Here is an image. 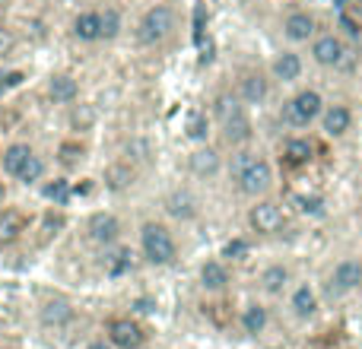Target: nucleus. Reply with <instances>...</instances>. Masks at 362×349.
<instances>
[{"mask_svg":"<svg viewBox=\"0 0 362 349\" xmlns=\"http://www.w3.org/2000/svg\"><path fill=\"white\" fill-rule=\"evenodd\" d=\"M312 61L318 64V67H327V70H353L359 61V54L346 38L334 35V32H325V35L312 38Z\"/></svg>","mask_w":362,"mask_h":349,"instance_id":"f257e3e1","label":"nucleus"},{"mask_svg":"<svg viewBox=\"0 0 362 349\" xmlns=\"http://www.w3.org/2000/svg\"><path fill=\"white\" fill-rule=\"evenodd\" d=\"M140 251L153 267H169L178 257L175 235L165 229L163 223H144L140 225Z\"/></svg>","mask_w":362,"mask_h":349,"instance_id":"f03ea898","label":"nucleus"},{"mask_svg":"<svg viewBox=\"0 0 362 349\" xmlns=\"http://www.w3.org/2000/svg\"><path fill=\"white\" fill-rule=\"evenodd\" d=\"M172 32H175V10L165 4H153L137 23V42L146 48H156Z\"/></svg>","mask_w":362,"mask_h":349,"instance_id":"7ed1b4c3","label":"nucleus"},{"mask_svg":"<svg viewBox=\"0 0 362 349\" xmlns=\"http://www.w3.org/2000/svg\"><path fill=\"white\" fill-rule=\"evenodd\" d=\"M325 112V99L315 89H299L293 99L283 105V121L289 127H312Z\"/></svg>","mask_w":362,"mask_h":349,"instance_id":"20e7f679","label":"nucleus"},{"mask_svg":"<svg viewBox=\"0 0 362 349\" xmlns=\"http://www.w3.org/2000/svg\"><path fill=\"white\" fill-rule=\"evenodd\" d=\"M105 340L115 349H140L146 343V331L134 318H124V314H121V318H112L105 324Z\"/></svg>","mask_w":362,"mask_h":349,"instance_id":"39448f33","label":"nucleus"},{"mask_svg":"<svg viewBox=\"0 0 362 349\" xmlns=\"http://www.w3.org/2000/svg\"><path fill=\"white\" fill-rule=\"evenodd\" d=\"M248 225L257 235H276V232L286 225V216H283L280 203H274V200H257L248 210Z\"/></svg>","mask_w":362,"mask_h":349,"instance_id":"423d86ee","label":"nucleus"},{"mask_svg":"<svg viewBox=\"0 0 362 349\" xmlns=\"http://www.w3.org/2000/svg\"><path fill=\"white\" fill-rule=\"evenodd\" d=\"M235 187H238V194H245V197H261V194H267L270 187H274V165L261 156L248 172L238 174Z\"/></svg>","mask_w":362,"mask_h":349,"instance_id":"0eeeda50","label":"nucleus"},{"mask_svg":"<svg viewBox=\"0 0 362 349\" xmlns=\"http://www.w3.org/2000/svg\"><path fill=\"white\" fill-rule=\"evenodd\" d=\"M86 232H89V242L102 244V248H112L121 238V219L115 213H93L86 223Z\"/></svg>","mask_w":362,"mask_h":349,"instance_id":"6e6552de","label":"nucleus"},{"mask_svg":"<svg viewBox=\"0 0 362 349\" xmlns=\"http://www.w3.org/2000/svg\"><path fill=\"white\" fill-rule=\"evenodd\" d=\"M359 286H362V261L359 257H344V261L331 270V289L337 295H346Z\"/></svg>","mask_w":362,"mask_h":349,"instance_id":"1a4fd4ad","label":"nucleus"},{"mask_svg":"<svg viewBox=\"0 0 362 349\" xmlns=\"http://www.w3.org/2000/svg\"><path fill=\"white\" fill-rule=\"evenodd\" d=\"M318 121H321V131H325L327 137L340 140V137H346V134H350V127H353V112H350V105L337 102V105H325V112H321Z\"/></svg>","mask_w":362,"mask_h":349,"instance_id":"9d476101","label":"nucleus"},{"mask_svg":"<svg viewBox=\"0 0 362 349\" xmlns=\"http://www.w3.org/2000/svg\"><path fill=\"white\" fill-rule=\"evenodd\" d=\"M315 32H318V19L305 10H293V13H286V19H283V35L296 45L312 42Z\"/></svg>","mask_w":362,"mask_h":349,"instance_id":"9b49d317","label":"nucleus"},{"mask_svg":"<svg viewBox=\"0 0 362 349\" xmlns=\"http://www.w3.org/2000/svg\"><path fill=\"white\" fill-rule=\"evenodd\" d=\"M312 159H315V146H312V140H305V137H289L280 150V162H283V169H289V172L305 169Z\"/></svg>","mask_w":362,"mask_h":349,"instance_id":"f8f14e48","label":"nucleus"},{"mask_svg":"<svg viewBox=\"0 0 362 349\" xmlns=\"http://www.w3.org/2000/svg\"><path fill=\"white\" fill-rule=\"evenodd\" d=\"M235 95L245 102V105H264L270 95V80L264 73H242V80H238V89Z\"/></svg>","mask_w":362,"mask_h":349,"instance_id":"ddd939ff","label":"nucleus"},{"mask_svg":"<svg viewBox=\"0 0 362 349\" xmlns=\"http://www.w3.org/2000/svg\"><path fill=\"white\" fill-rule=\"evenodd\" d=\"M25 225H29V219H25L23 210L4 206V210H0V248H6V244H16L19 238H23Z\"/></svg>","mask_w":362,"mask_h":349,"instance_id":"4468645a","label":"nucleus"},{"mask_svg":"<svg viewBox=\"0 0 362 349\" xmlns=\"http://www.w3.org/2000/svg\"><path fill=\"white\" fill-rule=\"evenodd\" d=\"M267 324H270V312L261 305V302L245 305L242 314H238V327H242L245 337H261V333L267 331Z\"/></svg>","mask_w":362,"mask_h":349,"instance_id":"2eb2a0df","label":"nucleus"},{"mask_svg":"<svg viewBox=\"0 0 362 349\" xmlns=\"http://www.w3.org/2000/svg\"><path fill=\"white\" fill-rule=\"evenodd\" d=\"M289 308H293V314L299 321H312L315 314H318V292H315L308 283H302V286L293 289V295H289Z\"/></svg>","mask_w":362,"mask_h":349,"instance_id":"dca6fc26","label":"nucleus"},{"mask_svg":"<svg viewBox=\"0 0 362 349\" xmlns=\"http://www.w3.org/2000/svg\"><path fill=\"white\" fill-rule=\"evenodd\" d=\"M187 169H191L197 178H213L219 169H223V159L213 146H197V150L187 156Z\"/></svg>","mask_w":362,"mask_h":349,"instance_id":"f3484780","label":"nucleus"},{"mask_svg":"<svg viewBox=\"0 0 362 349\" xmlns=\"http://www.w3.org/2000/svg\"><path fill=\"white\" fill-rule=\"evenodd\" d=\"M219 131H223V140L229 146H245L251 140V118H248V112H238V114H232L229 121H223L219 124Z\"/></svg>","mask_w":362,"mask_h":349,"instance_id":"a211bd4d","label":"nucleus"},{"mask_svg":"<svg viewBox=\"0 0 362 349\" xmlns=\"http://www.w3.org/2000/svg\"><path fill=\"white\" fill-rule=\"evenodd\" d=\"M70 32H74V38H80V42H102V13L86 10V13H80V16H74Z\"/></svg>","mask_w":362,"mask_h":349,"instance_id":"6ab92c4d","label":"nucleus"},{"mask_svg":"<svg viewBox=\"0 0 362 349\" xmlns=\"http://www.w3.org/2000/svg\"><path fill=\"white\" fill-rule=\"evenodd\" d=\"M76 95H80V83L70 73H54L48 80V99L54 102V105H70Z\"/></svg>","mask_w":362,"mask_h":349,"instance_id":"aec40b11","label":"nucleus"},{"mask_svg":"<svg viewBox=\"0 0 362 349\" xmlns=\"http://www.w3.org/2000/svg\"><path fill=\"white\" fill-rule=\"evenodd\" d=\"M200 286H204L206 292H223V289L229 286V270H226V264L206 261L204 267H200Z\"/></svg>","mask_w":362,"mask_h":349,"instance_id":"412c9836","label":"nucleus"},{"mask_svg":"<svg viewBox=\"0 0 362 349\" xmlns=\"http://www.w3.org/2000/svg\"><path fill=\"white\" fill-rule=\"evenodd\" d=\"M302 57L296 54V51H283V54H276V61H274V76L280 83H296L302 76Z\"/></svg>","mask_w":362,"mask_h":349,"instance_id":"4be33fe9","label":"nucleus"},{"mask_svg":"<svg viewBox=\"0 0 362 349\" xmlns=\"http://www.w3.org/2000/svg\"><path fill=\"white\" fill-rule=\"evenodd\" d=\"M74 318V308H70L67 299H48L42 305V324L45 327H64Z\"/></svg>","mask_w":362,"mask_h":349,"instance_id":"5701e85b","label":"nucleus"},{"mask_svg":"<svg viewBox=\"0 0 362 349\" xmlns=\"http://www.w3.org/2000/svg\"><path fill=\"white\" fill-rule=\"evenodd\" d=\"M29 156H32V146L29 143H10L4 150V156H0V165H4V172L10 174V178H16L19 169L29 162Z\"/></svg>","mask_w":362,"mask_h":349,"instance_id":"b1692460","label":"nucleus"},{"mask_svg":"<svg viewBox=\"0 0 362 349\" xmlns=\"http://www.w3.org/2000/svg\"><path fill=\"white\" fill-rule=\"evenodd\" d=\"M102 267H105V273L112 276V280H118V276L131 273L134 270V254L131 248H115L105 254V261H102Z\"/></svg>","mask_w":362,"mask_h":349,"instance_id":"393cba45","label":"nucleus"},{"mask_svg":"<svg viewBox=\"0 0 362 349\" xmlns=\"http://www.w3.org/2000/svg\"><path fill=\"white\" fill-rule=\"evenodd\" d=\"M286 286H289V267H283V264H270L261 273V289L267 295H283Z\"/></svg>","mask_w":362,"mask_h":349,"instance_id":"a878e982","label":"nucleus"},{"mask_svg":"<svg viewBox=\"0 0 362 349\" xmlns=\"http://www.w3.org/2000/svg\"><path fill=\"white\" fill-rule=\"evenodd\" d=\"M165 210H169L175 219H194L197 216V200H194L187 191H178L165 200Z\"/></svg>","mask_w":362,"mask_h":349,"instance_id":"bb28decb","label":"nucleus"},{"mask_svg":"<svg viewBox=\"0 0 362 349\" xmlns=\"http://www.w3.org/2000/svg\"><path fill=\"white\" fill-rule=\"evenodd\" d=\"M238 112H245V102L238 99L235 93H219L216 102H213V114H216L219 124H223V121H229L232 114H238Z\"/></svg>","mask_w":362,"mask_h":349,"instance_id":"cd10ccee","label":"nucleus"},{"mask_svg":"<svg viewBox=\"0 0 362 349\" xmlns=\"http://www.w3.org/2000/svg\"><path fill=\"white\" fill-rule=\"evenodd\" d=\"M105 184L112 187V191H124V187L134 184V169L127 162H112L105 169Z\"/></svg>","mask_w":362,"mask_h":349,"instance_id":"c85d7f7f","label":"nucleus"},{"mask_svg":"<svg viewBox=\"0 0 362 349\" xmlns=\"http://www.w3.org/2000/svg\"><path fill=\"white\" fill-rule=\"evenodd\" d=\"M261 159V153H255V150H248V146H235V153H232V159H229V174H232V181L238 178L242 172H248L251 165Z\"/></svg>","mask_w":362,"mask_h":349,"instance_id":"c756f323","label":"nucleus"},{"mask_svg":"<svg viewBox=\"0 0 362 349\" xmlns=\"http://www.w3.org/2000/svg\"><path fill=\"white\" fill-rule=\"evenodd\" d=\"M185 131L191 140H206V134H210V121H206V112H200V108H194V112H187V121H185Z\"/></svg>","mask_w":362,"mask_h":349,"instance_id":"7c9ffc66","label":"nucleus"},{"mask_svg":"<svg viewBox=\"0 0 362 349\" xmlns=\"http://www.w3.org/2000/svg\"><path fill=\"white\" fill-rule=\"evenodd\" d=\"M121 25H124V19H121V10L118 6H105V13H102V38H118L121 35Z\"/></svg>","mask_w":362,"mask_h":349,"instance_id":"2f4dec72","label":"nucleus"},{"mask_svg":"<svg viewBox=\"0 0 362 349\" xmlns=\"http://www.w3.org/2000/svg\"><path fill=\"white\" fill-rule=\"evenodd\" d=\"M42 174H45V162H42V156H35V153H32L29 162H25L23 169H19L16 181H23V184H35V181L42 178Z\"/></svg>","mask_w":362,"mask_h":349,"instance_id":"473e14b6","label":"nucleus"},{"mask_svg":"<svg viewBox=\"0 0 362 349\" xmlns=\"http://www.w3.org/2000/svg\"><path fill=\"white\" fill-rule=\"evenodd\" d=\"M70 194H74V191H70V184H67V181H64V178H54V181H48V184H45V197H48V200H54L57 206H64V203H67V200H70Z\"/></svg>","mask_w":362,"mask_h":349,"instance_id":"72a5a7b5","label":"nucleus"},{"mask_svg":"<svg viewBox=\"0 0 362 349\" xmlns=\"http://www.w3.org/2000/svg\"><path fill=\"white\" fill-rule=\"evenodd\" d=\"M248 251H251V244L245 242V238H232V242L223 248V257H232V261H245V257H248Z\"/></svg>","mask_w":362,"mask_h":349,"instance_id":"f704fd0d","label":"nucleus"},{"mask_svg":"<svg viewBox=\"0 0 362 349\" xmlns=\"http://www.w3.org/2000/svg\"><path fill=\"white\" fill-rule=\"evenodd\" d=\"M340 29H344L346 38H359L362 35V23L350 16V10H340Z\"/></svg>","mask_w":362,"mask_h":349,"instance_id":"c9c22d12","label":"nucleus"},{"mask_svg":"<svg viewBox=\"0 0 362 349\" xmlns=\"http://www.w3.org/2000/svg\"><path fill=\"white\" fill-rule=\"evenodd\" d=\"M57 153H61V162L64 165H76L83 159V146L80 143H61V150H57Z\"/></svg>","mask_w":362,"mask_h":349,"instance_id":"e433bc0d","label":"nucleus"},{"mask_svg":"<svg viewBox=\"0 0 362 349\" xmlns=\"http://www.w3.org/2000/svg\"><path fill=\"white\" fill-rule=\"evenodd\" d=\"M226 308H229V305H223V302H216V305H206V314H210V318L216 321L219 327H226V324H229V318H232V314L226 312Z\"/></svg>","mask_w":362,"mask_h":349,"instance_id":"4c0bfd02","label":"nucleus"},{"mask_svg":"<svg viewBox=\"0 0 362 349\" xmlns=\"http://www.w3.org/2000/svg\"><path fill=\"white\" fill-rule=\"evenodd\" d=\"M13 48H16V35H13L6 25H0V57H6Z\"/></svg>","mask_w":362,"mask_h":349,"instance_id":"58836bf2","label":"nucleus"},{"mask_svg":"<svg viewBox=\"0 0 362 349\" xmlns=\"http://www.w3.org/2000/svg\"><path fill=\"white\" fill-rule=\"evenodd\" d=\"M296 203H299V210H302V213H321L325 200H321V197H299Z\"/></svg>","mask_w":362,"mask_h":349,"instance_id":"ea45409f","label":"nucleus"},{"mask_svg":"<svg viewBox=\"0 0 362 349\" xmlns=\"http://www.w3.org/2000/svg\"><path fill=\"white\" fill-rule=\"evenodd\" d=\"M74 124L76 127H89V124H93V108H86V105L76 108V112H74Z\"/></svg>","mask_w":362,"mask_h":349,"instance_id":"a19ab883","label":"nucleus"},{"mask_svg":"<svg viewBox=\"0 0 362 349\" xmlns=\"http://www.w3.org/2000/svg\"><path fill=\"white\" fill-rule=\"evenodd\" d=\"M23 83V73L13 70V73H0V89H10V86H19Z\"/></svg>","mask_w":362,"mask_h":349,"instance_id":"79ce46f5","label":"nucleus"},{"mask_svg":"<svg viewBox=\"0 0 362 349\" xmlns=\"http://www.w3.org/2000/svg\"><path fill=\"white\" fill-rule=\"evenodd\" d=\"M153 308H156V302H150V299H137V302H134V312H140V314H150Z\"/></svg>","mask_w":362,"mask_h":349,"instance_id":"37998d69","label":"nucleus"},{"mask_svg":"<svg viewBox=\"0 0 362 349\" xmlns=\"http://www.w3.org/2000/svg\"><path fill=\"white\" fill-rule=\"evenodd\" d=\"M86 349H115V346L108 343V340H93V343H89Z\"/></svg>","mask_w":362,"mask_h":349,"instance_id":"c03bdc74","label":"nucleus"},{"mask_svg":"<svg viewBox=\"0 0 362 349\" xmlns=\"http://www.w3.org/2000/svg\"><path fill=\"white\" fill-rule=\"evenodd\" d=\"M350 4H362V0H337V6H340V10H346V6H350Z\"/></svg>","mask_w":362,"mask_h":349,"instance_id":"a18cd8bd","label":"nucleus"},{"mask_svg":"<svg viewBox=\"0 0 362 349\" xmlns=\"http://www.w3.org/2000/svg\"><path fill=\"white\" fill-rule=\"evenodd\" d=\"M4 197H6V191H4V184H0V203H4Z\"/></svg>","mask_w":362,"mask_h":349,"instance_id":"49530a36","label":"nucleus"},{"mask_svg":"<svg viewBox=\"0 0 362 349\" xmlns=\"http://www.w3.org/2000/svg\"><path fill=\"white\" fill-rule=\"evenodd\" d=\"M4 4H6V0H0V6H4Z\"/></svg>","mask_w":362,"mask_h":349,"instance_id":"de8ad7c7","label":"nucleus"}]
</instances>
